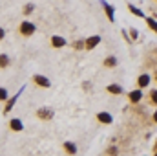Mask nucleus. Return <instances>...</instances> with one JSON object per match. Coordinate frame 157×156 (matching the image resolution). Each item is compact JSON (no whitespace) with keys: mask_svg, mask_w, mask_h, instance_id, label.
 <instances>
[{"mask_svg":"<svg viewBox=\"0 0 157 156\" xmlns=\"http://www.w3.org/2000/svg\"><path fill=\"white\" fill-rule=\"evenodd\" d=\"M18 31H20V35H24V37H29V35H33V33H35V24H31L29 20H24V22L20 24Z\"/></svg>","mask_w":157,"mask_h":156,"instance_id":"obj_1","label":"nucleus"},{"mask_svg":"<svg viewBox=\"0 0 157 156\" xmlns=\"http://www.w3.org/2000/svg\"><path fill=\"white\" fill-rule=\"evenodd\" d=\"M101 2H102V6H104V11H106V15H108V20L113 22V20H115V9H113V6L108 4V2H104V0H101Z\"/></svg>","mask_w":157,"mask_h":156,"instance_id":"obj_2","label":"nucleus"},{"mask_svg":"<svg viewBox=\"0 0 157 156\" xmlns=\"http://www.w3.org/2000/svg\"><path fill=\"white\" fill-rule=\"evenodd\" d=\"M99 42H101V37H99V35H93V37L86 39V42H84V44H86V50H93Z\"/></svg>","mask_w":157,"mask_h":156,"instance_id":"obj_3","label":"nucleus"},{"mask_svg":"<svg viewBox=\"0 0 157 156\" xmlns=\"http://www.w3.org/2000/svg\"><path fill=\"white\" fill-rule=\"evenodd\" d=\"M64 44H66V39L64 37H59V35H53L51 37V46L53 48H62Z\"/></svg>","mask_w":157,"mask_h":156,"instance_id":"obj_4","label":"nucleus"},{"mask_svg":"<svg viewBox=\"0 0 157 156\" xmlns=\"http://www.w3.org/2000/svg\"><path fill=\"white\" fill-rule=\"evenodd\" d=\"M99 121L101 123H104V125H110L112 121H113V117H112V114H108V112H99Z\"/></svg>","mask_w":157,"mask_h":156,"instance_id":"obj_5","label":"nucleus"},{"mask_svg":"<svg viewBox=\"0 0 157 156\" xmlns=\"http://www.w3.org/2000/svg\"><path fill=\"white\" fill-rule=\"evenodd\" d=\"M33 81H35L39 86H46V88L49 86V79L44 77V76H35V77H33Z\"/></svg>","mask_w":157,"mask_h":156,"instance_id":"obj_6","label":"nucleus"},{"mask_svg":"<svg viewBox=\"0 0 157 156\" xmlns=\"http://www.w3.org/2000/svg\"><path fill=\"white\" fill-rule=\"evenodd\" d=\"M64 149L68 151V154H75V153H77V145L71 143V142H66V143H64Z\"/></svg>","mask_w":157,"mask_h":156,"instance_id":"obj_7","label":"nucleus"},{"mask_svg":"<svg viewBox=\"0 0 157 156\" xmlns=\"http://www.w3.org/2000/svg\"><path fill=\"white\" fill-rule=\"evenodd\" d=\"M148 84H150V76H148V74H143V76L139 77V86L144 88V86H148Z\"/></svg>","mask_w":157,"mask_h":156,"instance_id":"obj_8","label":"nucleus"},{"mask_svg":"<svg viewBox=\"0 0 157 156\" xmlns=\"http://www.w3.org/2000/svg\"><path fill=\"white\" fill-rule=\"evenodd\" d=\"M51 116H53V112L49 109H40L39 110V117H42V119H49Z\"/></svg>","mask_w":157,"mask_h":156,"instance_id":"obj_9","label":"nucleus"},{"mask_svg":"<svg viewBox=\"0 0 157 156\" xmlns=\"http://www.w3.org/2000/svg\"><path fill=\"white\" fill-rule=\"evenodd\" d=\"M108 92H110V94H115V96H117V94H122V86H121V84H110V86H108Z\"/></svg>","mask_w":157,"mask_h":156,"instance_id":"obj_10","label":"nucleus"},{"mask_svg":"<svg viewBox=\"0 0 157 156\" xmlns=\"http://www.w3.org/2000/svg\"><path fill=\"white\" fill-rule=\"evenodd\" d=\"M141 97H143V92H141V90H133V92L130 94V99H132L133 103H137V101H141Z\"/></svg>","mask_w":157,"mask_h":156,"instance_id":"obj_11","label":"nucleus"},{"mask_svg":"<svg viewBox=\"0 0 157 156\" xmlns=\"http://www.w3.org/2000/svg\"><path fill=\"white\" fill-rule=\"evenodd\" d=\"M11 129H13V130H22V129H24V125H22V121H20V119H17V117H15V119H11Z\"/></svg>","mask_w":157,"mask_h":156,"instance_id":"obj_12","label":"nucleus"},{"mask_svg":"<svg viewBox=\"0 0 157 156\" xmlns=\"http://www.w3.org/2000/svg\"><path fill=\"white\" fill-rule=\"evenodd\" d=\"M117 64V59L115 57H108V59H104V66H108V68H113Z\"/></svg>","mask_w":157,"mask_h":156,"instance_id":"obj_13","label":"nucleus"},{"mask_svg":"<svg viewBox=\"0 0 157 156\" xmlns=\"http://www.w3.org/2000/svg\"><path fill=\"white\" fill-rule=\"evenodd\" d=\"M9 64V57L6 53H0V68H6Z\"/></svg>","mask_w":157,"mask_h":156,"instance_id":"obj_14","label":"nucleus"},{"mask_svg":"<svg viewBox=\"0 0 157 156\" xmlns=\"http://www.w3.org/2000/svg\"><path fill=\"white\" fill-rule=\"evenodd\" d=\"M17 99H18V94H17L15 97H11V99L7 101V107H6V112H11V109H13V105L17 103Z\"/></svg>","mask_w":157,"mask_h":156,"instance_id":"obj_15","label":"nucleus"},{"mask_svg":"<svg viewBox=\"0 0 157 156\" xmlns=\"http://www.w3.org/2000/svg\"><path fill=\"white\" fill-rule=\"evenodd\" d=\"M146 24L157 33V20H154V18H146Z\"/></svg>","mask_w":157,"mask_h":156,"instance_id":"obj_16","label":"nucleus"},{"mask_svg":"<svg viewBox=\"0 0 157 156\" xmlns=\"http://www.w3.org/2000/svg\"><path fill=\"white\" fill-rule=\"evenodd\" d=\"M128 9H130V11H132V13H133V15H137V17H143V11H141V9H137V7H133V6H132V4H130V6H128Z\"/></svg>","mask_w":157,"mask_h":156,"instance_id":"obj_17","label":"nucleus"},{"mask_svg":"<svg viewBox=\"0 0 157 156\" xmlns=\"http://www.w3.org/2000/svg\"><path fill=\"white\" fill-rule=\"evenodd\" d=\"M4 99H7V90L0 88V101H4Z\"/></svg>","mask_w":157,"mask_h":156,"instance_id":"obj_18","label":"nucleus"},{"mask_svg":"<svg viewBox=\"0 0 157 156\" xmlns=\"http://www.w3.org/2000/svg\"><path fill=\"white\" fill-rule=\"evenodd\" d=\"M31 11H33V4H28V6L24 7V13H26V15H29Z\"/></svg>","mask_w":157,"mask_h":156,"instance_id":"obj_19","label":"nucleus"},{"mask_svg":"<svg viewBox=\"0 0 157 156\" xmlns=\"http://www.w3.org/2000/svg\"><path fill=\"white\" fill-rule=\"evenodd\" d=\"M130 37H132V39H137V37H139V31H137V30H130Z\"/></svg>","mask_w":157,"mask_h":156,"instance_id":"obj_20","label":"nucleus"},{"mask_svg":"<svg viewBox=\"0 0 157 156\" xmlns=\"http://www.w3.org/2000/svg\"><path fill=\"white\" fill-rule=\"evenodd\" d=\"M152 101H154V103H157V90H154V92H152Z\"/></svg>","mask_w":157,"mask_h":156,"instance_id":"obj_21","label":"nucleus"},{"mask_svg":"<svg viewBox=\"0 0 157 156\" xmlns=\"http://www.w3.org/2000/svg\"><path fill=\"white\" fill-rule=\"evenodd\" d=\"M82 46H86L84 42H73V48H82Z\"/></svg>","mask_w":157,"mask_h":156,"instance_id":"obj_22","label":"nucleus"},{"mask_svg":"<svg viewBox=\"0 0 157 156\" xmlns=\"http://www.w3.org/2000/svg\"><path fill=\"white\" fill-rule=\"evenodd\" d=\"M4 35H6V31H4V30H2V28H0V40L4 39Z\"/></svg>","mask_w":157,"mask_h":156,"instance_id":"obj_23","label":"nucleus"},{"mask_svg":"<svg viewBox=\"0 0 157 156\" xmlns=\"http://www.w3.org/2000/svg\"><path fill=\"white\" fill-rule=\"evenodd\" d=\"M154 121H155V123H157V112H155V114H154Z\"/></svg>","mask_w":157,"mask_h":156,"instance_id":"obj_24","label":"nucleus"}]
</instances>
